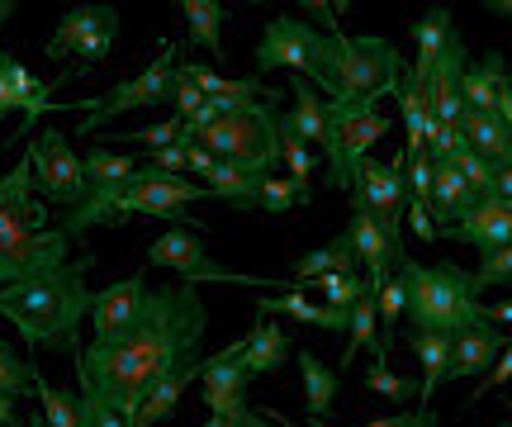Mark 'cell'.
Returning a JSON list of instances; mask_svg holds the SVG:
<instances>
[{
    "label": "cell",
    "mask_w": 512,
    "mask_h": 427,
    "mask_svg": "<svg viewBox=\"0 0 512 427\" xmlns=\"http://www.w3.org/2000/svg\"><path fill=\"white\" fill-rule=\"evenodd\" d=\"M323 48H328V34H318L313 24H304V19H294V15H275L252 53L256 81L271 72H294L299 81L313 86L318 62H323Z\"/></svg>",
    "instance_id": "cell-9"
},
{
    "label": "cell",
    "mask_w": 512,
    "mask_h": 427,
    "mask_svg": "<svg viewBox=\"0 0 512 427\" xmlns=\"http://www.w3.org/2000/svg\"><path fill=\"white\" fill-rule=\"evenodd\" d=\"M114 34H119V10L114 5H72L57 19L53 38H48V57H81L86 67L110 53Z\"/></svg>",
    "instance_id": "cell-14"
},
{
    "label": "cell",
    "mask_w": 512,
    "mask_h": 427,
    "mask_svg": "<svg viewBox=\"0 0 512 427\" xmlns=\"http://www.w3.org/2000/svg\"><path fill=\"white\" fill-rule=\"evenodd\" d=\"M280 129L299 138L304 148H313V143L323 148V138H328V100L313 95V86L299 81V76H294V105L280 114Z\"/></svg>",
    "instance_id": "cell-21"
},
{
    "label": "cell",
    "mask_w": 512,
    "mask_h": 427,
    "mask_svg": "<svg viewBox=\"0 0 512 427\" xmlns=\"http://www.w3.org/2000/svg\"><path fill=\"white\" fill-rule=\"evenodd\" d=\"M299 375H304V409L313 423H328L332 404H337V371H328L313 352H299Z\"/></svg>",
    "instance_id": "cell-33"
},
{
    "label": "cell",
    "mask_w": 512,
    "mask_h": 427,
    "mask_svg": "<svg viewBox=\"0 0 512 427\" xmlns=\"http://www.w3.org/2000/svg\"><path fill=\"white\" fill-rule=\"evenodd\" d=\"M304 205L299 200V190H294L290 176H266L261 181V200H256V209H266V214H285V209Z\"/></svg>",
    "instance_id": "cell-44"
},
{
    "label": "cell",
    "mask_w": 512,
    "mask_h": 427,
    "mask_svg": "<svg viewBox=\"0 0 512 427\" xmlns=\"http://www.w3.org/2000/svg\"><path fill=\"white\" fill-rule=\"evenodd\" d=\"M380 342V314H375V285H370L366 295L351 304V318H347V347H342V366L351 371V356L361 352V347H375Z\"/></svg>",
    "instance_id": "cell-36"
},
{
    "label": "cell",
    "mask_w": 512,
    "mask_h": 427,
    "mask_svg": "<svg viewBox=\"0 0 512 427\" xmlns=\"http://www.w3.org/2000/svg\"><path fill=\"white\" fill-rule=\"evenodd\" d=\"M285 356H290V333H285V323H256L252 337H242V371H247V380H252V375L280 371Z\"/></svg>",
    "instance_id": "cell-27"
},
{
    "label": "cell",
    "mask_w": 512,
    "mask_h": 427,
    "mask_svg": "<svg viewBox=\"0 0 512 427\" xmlns=\"http://www.w3.org/2000/svg\"><path fill=\"white\" fill-rule=\"evenodd\" d=\"M95 257H72L53 266V271H38L29 280H15L0 290V318L15 323V333L29 347H76V328L81 318L91 314L95 290L86 285Z\"/></svg>",
    "instance_id": "cell-2"
},
{
    "label": "cell",
    "mask_w": 512,
    "mask_h": 427,
    "mask_svg": "<svg viewBox=\"0 0 512 427\" xmlns=\"http://www.w3.org/2000/svg\"><path fill=\"white\" fill-rule=\"evenodd\" d=\"M147 266H166L181 271V285H290V280H266V276H238L209 257V247L195 228H166L157 242H147Z\"/></svg>",
    "instance_id": "cell-10"
},
{
    "label": "cell",
    "mask_w": 512,
    "mask_h": 427,
    "mask_svg": "<svg viewBox=\"0 0 512 427\" xmlns=\"http://www.w3.org/2000/svg\"><path fill=\"white\" fill-rule=\"evenodd\" d=\"M503 280H512V242H508V247H494V252H479V271H475L479 290L503 285Z\"/></svg>",
    "instance_id": "cell-45"
},
{
    "label": "cell",
    "mask_w": 512,
    "mask_h": 427,
    "mask_svg": "<svg viewBox=\"0 0 512 427\" xmlns=\"http://www.w3.org/2000/svg\"><path fill=\"white\" fill-rule=\"evenodd\" d=\"M313 427H332V423H313Z\"/></svg>",
    "instance_id": "cell-61"
},
{
    "label": "cell",
    "mask_w": 512,
    "mask_h": 427,
    "mask_svg": "<svg viewBox=\"0 0 512 427\" xmlns=\"http://www.w3.org/2000/svg\"><path fill=\"white\" fill-rule=\"evenodd\" d=\"M15 423H19L15 399H5V394H0V427H15Z\"/></svg>",
    "instance_id": "cell-54"
},
{
    "label": "cell",
    "mask_w": 512,
    "mask_h": 427,
    "mask_svg": "<svg viewBox=\"0 0 512 427\" xmlns=\"http://www.w3.org/2000/svg\"><path fill=\"white\" fill-rule=\"evenodd\" d=\"M399 280H403V299L408 309L403 318L413 323V333H446L456 337L465 328L484 323V304H479L475 276H465L456 261H437V266H422L413 257H399Z\"/></svg>",
    "instance_id": "cell-4"
},
{
    "label": "cell",
    "mask_w": 512,
    "mask_h": 427,
    "mask_svg": "<svg viewBox=\"0 0 512 427\" xmlns=\"http://www.w3.org/2000/svg\"><path fill=\"white\" fill-rule=\"evenodd\" d=\"M256 309L261 314H285L294 323H309L318 333H347V318L351 314H337L328 304H313L304 290H290V295H256Z\"/></svg>",
    "instance_id": "cell-23"
},
{
    "label": "cell",
    "mask_w": 512,
    "mask_h": 427,
    "mask_svg": "<svg viewBox=\"0 0 512 427\" xmlns=\"http://www.w3.org/2000/svg\"><path fill=\"white\" fill-rule=\"evenodd\" d=\"M494 195L512 205V167H498V176H494Z\"/></svg>",
    "instance_id": "cell-53"
},
{
    "label": "cell",
    "mask_w": 512,
    "mask_h": 427,
    "mask_svg": "<svg viewBox=\"0 0 512 427\" xmlns=\"http://www.w3.org/2000/svg\"><path fill=\"white\" fill-rule=\"evenodd\" d=\"M10 110L24 114V105H19L15 86H10V53H0V119H5Z\"/></svg>",
    "instance_id": "cell-49"
},
{
    "label": "cell",
    "mask_w": 512,
    "mask_h": 427,
    "mask_svg": "<svg viewBox=\"0 0 512 427\" xmlns=\"http://www.w3.org/2000/svg\"><path fill=\"white\" fill-rule=\"evenodd\" d=\"M342 271H361V261L351 252L347 233L342 238H332L328 247H318V252H304V257L290 266V285L294 290H304L309 280H323V276H342Z\"/></svg>",
    "instance_id": "cell-28"
},
{
    "label": "cell",
    "mask_w": 512,
    "mask_h": 427,
    "mask_svg": "<svg viewBox=\"0 0 512 427\" xmlns=\"http://www.w3.org/2000/svg\"><path fill=\"white\" fill-rule=\"evenodd\" d=\"M271 423H275V427H294V423H290V418H285V413H280V409L271 413Z\"/></svg>",
    "instance_id": "cell-58"
},
{
    "label": "cell",
    "mask_w": 512,
    "mask_h": 427,
    "mask_svg": "<svg viewBox=\"0 0 512 427\" xmlns=\"http://www.w3.org/2000/svg\"><path fill=\"white\" fill-rule=\"evenodd\" d=\"M370 427H437V413L432 409H408V413H389V418H375Z\"/></svg>",
    "instance_id": "cell-48"
},
{
    "label": "cell",
    "mask_w": 512,
    "mask_h": 427,
    "mask_svg": "<svg viewBox=\"0 0 512 427\" xmlns=\"http://www.w3.org/2000/svg\"><path fill=\"white\" fill-rule=\"evenodd\" d=\"M475 205H479V195L465 186V176L451 162H437V176H432V223H437V238H441V228L460 223Z\"/></svg>",
    "instance_id": "cell-22"
},
{
    "label": "cell",
    "mask_w": 512,
    "mask_h": 427,
    "mask_svg": "<svg viewBox=\"0 0 512 427\" xmlns=\"http://www.w3.org/2000/svg\"><path fill=\"white\" fill-rule=\"evenodd\" d=\"M171 86H176V48L162 43V57H152L133 81H119V86H110L105 95H86V100H76L67 110L81 114V129L76 133L86 138V133H100L110 119H119V114H128V110L166 105V100H171Z\"/></svg>",
    "instance_id": "cell-8"
},
{
    "label": "cell",
    "mask_w": 512,
    "mask_h": 427,
    "mask_svg": "<svg viewBox=\"0 0 512 427\" xmlns=\"http://www.w3.org/2000/svg\"><path fill=\"white\" fill-rule=\"evenodd\" d=\"M81 171H86V195L91 190H119L133 181V171H138V162L128 157V152H114V148H91L86 152V162H81Z\"/></svg>",
    "instance_id": "cell-34"
},
{
    "label": "cell",
    "mask_w": 512,
    "mask_h": 427,
    "mask_svg": "<svg viewBox=\"0 0 512 427\" xmlns=\"http://www.w3.org/2000/svg\"><path fill=\"white\" fill-rule=\"evenodd\" d=\"M403 219H408V228H413V233H418L422 242H432V238H437V223H432V209L408 205V209H403Z\"/></svg>",
    "instance_id": "cell-51"
},
{
    "label": "cell",
    "mask_w": 512,
    "mask_h": 427,
    "mask_svg": "<svg viewBox=\"0 0 512 427\" xmlns=\"http://www.w3.org/2000/svg\"><path fill=\"white\" fill-rule=\"evenodd\" d=\"M29 171H34V190L53 205L76 209L81 195H86V171H81V157L72 152L67 133H38L34 148H29Z\"/></svg>",
    "instance_id": "cell-11"
},
{
    "label": "cell",
    "mask_w": 512,
    "mask_h": 427,
    "mask_svg": "<svg viewBox=\"0 0 512 427\" xmlns=\"http://www.w3.org/2000/svg\"><path fill=\"white\" fill-rule=\"evenodd\" d=\"M214 162H219V157H214L209 148H200V143H190V148H185V171H200V181L214 171Z\"/></svg>",
    "instance_id": "cell-52"
},
{
    "label": "cell",
    "mask_w": 512,
    "mask_h": 427,
    "mask_svg": "<svg viewBox=\"0 0 512 427\" xmlns=\"http://www.w3.org/2000/svg\"><path fill=\"white\" fill-rule=\"evenodd\" d=\"M34 385H38L34 361H24L10 342H0V394H5V399H24Z\"/></svg>",
    "instance_id": "cell-38"
},
{
    "label": "cell",
    "mask_w": 512,
    "mask_h": 427,
    "mask_svg": "<svg viewBox=\"0 0 512 427\" xmlns=\"http://www.w3.org/2000/svg\"><path fill=\"white\" fill-rule=\"evenodd\" d=\"M10 15H15V5H10V0H0V24H5Z\"/></svg>",
    "instance_id": "cell-57"
},
{
    "label": "cell",
    "mask_w": 512,
    "mask_h": 427,
    "mask_svg": "<svg viewBox=\"0 0 512 427\" xmlns=\"http://www.w3.org/2000/svg\"><path fill=\"white\" fill-rule=\"evenodd\" d=\"M204 333H209V309L195 285L147 290V304L133 328L105 337V342H91V347H81V342L72 347L81 394L100 399L124 423H133L157 380L200 361Z\"/></svg>",
    "instance_id": "cell-1"
},
{
    "label": "cell",
    "mask_w": 512,
    "mask_h": 427,
    "mask_svg": "<svg viewBox=\"0 0 512 427\" xmlns=\"http://www.w3.org/2000/svg\"><path fill=\"white\" fill-rule=\"evenodd\" d=\"M503 81H508L503 53H489L479 67H465V76H460V100H465V110L494 114L498 110V86H503Z\"/></svg>",
    "instance_id": "cell-29"
},
{
    "label": "cell",
    "mask_w": 512,
    "mask_h": 427,
    "mask_svg": "<svg viewBox=\"0 0 512 427\" xmlns=\"http://www.w3.org/2000/svg\"><path fill=\"white\" fill-rule=\"evenodd\" d=\"M399 114H403V129H408V143H403V152H408V157L427 152V143H432V138L441 133V124L432 119V105H427L422 86L403 81V86H399Z\"/></svg>",
    "instance_id": "cell-31"
},
{
    "label": "cell",
    "mask_w": 512,
    "mask_h": 427,
    "mask_svg": "<svg viewBox=\"0 0 512 427\" xmlns=\"http://www.w3.org/2000/svg\"><path fill=\"white\" fill-rule=\"evenodd\" d=\"M143 304H147L143 271H133V276L114 280L110 290H100V295L91 299V328H95L91 342H105V337H119L124 328H133L138 314H143Z\"/></svg>",
    "instance_id": "cell-16"
},
{
    "label": "cell",
    "mask_w": 512,
    "mask_h": 427,
    "mask_svg": "<svg viewBox=\"0 0 512 427\" xmlns=\"http://www.w3.org/2000/svg\"><path fill=\"white\" fill-rule=\"evenodd\" d=\"M347 242H351V252H356V261L370 271V285H384L389 280V266H399V247H389V238H384V228L380 219L370 214L366 205H361V195L351 190V228H347Z\"/></svg>",
    "instance_id": "cell-17"
},
{
    "label": "cell",
    "mask_w": 512,
    "mask_h": 427,
    "mask_svg": "<svg viewBox=\"0 0 512 427\" xmlns=\"http://www.w3.org/2000/svg\"><path fill=\"white\" fill-rule=\"evenodd\" d=\"M512 380V342H503V352H498V361L494 366H489V375H484V380H479V390L470 394V399H465V404H479V399H484V394L489 390H503V385H508Z\"/></svg>",
    "instance_id": "cell-47"
},
{
    "label": "cell",
    "mask_w": 512,
    "mask_h": 427,
    "mask_svg": "<svg viewBox=\"0 0 512 427\" xmlns=\"http://www.w3.org/2000/svg\"><path fill=\"white\" fill-rule=\"evenodd\" d=\"M484 323H512V304H494V309H484Z\"/></svg>",
    "instance_id": "cell-55"
},
{
    "label": "cell",
    "mask_w": 512,
    "mask_h": 427,
    "mask_svg": "<svg viewBox=\"0 0 512 427\" xmlns=\"http://www.w3.org/2000/svg\"><path fill=\"white\" fill-rule=\"evenodd\" d=\"M176 76L190 81L204 100H266V95H275L271 86L256 81V76H247V81H228V76H219L214 67H200V62H176Z\"/></svg>",
    "instance_id": "cell-25"
},
{
    "label": "cell",
    "mask_w": 512,
    "mask_h": 427,
    "mask_svg": "<svg viewBox=\"0 0 512 427\" xmlns=\"http://www.w3.org/2000/svg\"><path fill=\"white\" fill-rule=\"evenodd\" d=\"M261 181H266V171L256 167H242V162H214V171L204 176L200 186L204 195H214V200H223V205L233 209H256V200H261Z\"/></svg>",
    "instance_id": "cell-20"
},
{
    "label": "cell",
    "mask_w": 512,
    "mask_h": 427,
    "mask_svg": "<svg viewBox=\"0 0 512 427\" xmlns=\"http://www.w3.org/2000/svg\"><path fill=\"white\" fill-rule=\"evenodd\" d=\"M451 342H456V337H446V333H408V347H413V356L422 361V380H418V404L422 409H432L427 399L446 385V371H451Z\"/></svg>",
    "instance_id": "cell-26"
},
{
    "label": "cell",
    "mask_w": 512,
    "mask_h": 427,
    "mask_svg": "<svg viewBox=\"0 0 512 427\" xmlns=\"http://www.w3.org/2000/svg\"><path fill=\"white\" fill-rule=\"evenodd\" d=\"M441 233L456 238V242H470V247H479V252L508 247L512 242V205L508 200H498V195H484L465 219L451 223V228H441Z\"/></svg>",
    "instance_id": "cell-18"
},
{
    "label": "cell",
    "mask_w": 512,
    "mask_h": 427,
    "mask_svg": "<svg viewBox=\"0 0 512 427\" xmlns=\"http://www.w3.org/2000/svg\"><path fill=\"white\" fill-rule=\"evenodd\" d=\"M280 162H285V171H290L299 200H304V205H313V152L304 148L299 138H290L285 129H280Z\"/></svg>",
    "instance_id": "cell-39"
},
{
    "label": "cell",
    "mask_w": 512,
    "mask_h": 427,
    "mask_svg": "<svg viewBox=\"0 0 512 427\" xmlns=\"http://www.w3.org/2000/svg\"><path fill=\"white\" fill-rule=\"evenodd\" d=\"M204 409L214 413V418H228V423L238 427H271L261 413H252L247 404V394H204Z\"/></svg>",
    "instance_id": "cell-42"
},
{
    "label": "cell",
    "mask_w": 512,
    "mask_h": 427,
    "mask_svg": "<svg viewBox=\"0 0 512 427\" xmlns=\"http://www.w3.org/2000/svg\"><path fill=\"white\" fill-rule=\"evenodd\" d=\"M503 427H512V413H508V418H503Z\"/></svg>",
    "instance_id": "cell-60"
},
{
    "label": "cell",
    "mask_w": 512,
    "mask_h": 427,
    "mask_svg": "<svg viewBox=\"0 0 512 427\" xmlns=\"http://www.w3.org/2000/svg\"><path fill=\"white\" fill-rule=\"evenodd\" d=\"M38 418L48 427H86V418H81V394L72 390H57V385H48V380H38Z\"/></svg>",
    "instance_id": "cell-37"
},
{
    "label": "cell",
    "mask_w": 512,
    "mask_h": 427,
    "mask_svg": "<svg viewBox=\"0 0 512 427\" xmlns=\"http://www.w3.org/2000/svg\"><path fill=\"white\" fill-rule=\"evenodd\" d=\"M403 162H408V152H399L394 162H375V157H366L361 171H356V186H351L356 195H361V205L380 219L389 247H399V252H403V209H408Z\"/></svg>",
    "instance_id": "cell-13"
},
{
    "label": "cell",
    "mask_w": 512,
    "mask_h": 427,
    "mask_svg": "<svg viewBox=\"0 0 512 427\" xmlns=\"http://www.w3.org/2000/svg\"><path fill=\"white\" fill-rule=\"evenodd\" d=\"M508 81H512V72H508Z\"/></svg>",
    "instance_id": "cell-62"
},
{
    "label": "cell",
    "mask_w": 512,
    "mask_h": 427,
    "mask_svg": "<svg viewBox=\"0 0 512 427\" xmlns=\"http://www.w3.org/2000/svg\"><path fill=\"white\" fill-rule=\"evenodd\" d=\"M498 352H503V333H498L494 323L465 328L451 342V371H446V380H484L489 366L498 361Z\"/></svg>",
    "instance_id": "cell-19"
},
{
    "label": "cell",
    "mask_w": 512,
    "mask_h": 427,
    "mask_svg": "<svg viewBox=\"0 0 512 427\" xmlns=\"http://www.w3.org/2000/svg\"><path fill=\"white\" fill-rule=\"evenodd\" d=\"M195 380H200V361H195V366H181V371H171L166 380H157V385H152V394L143 399L138 418H133V427H157L162 418H171V413H176V404H181V394L190 390Z\"/></svg>",
    "instance_id": "cell-32"
},
{
    "label": "cell",
    "mask_w": 512,
    "mask_h": 427,
    "mask_svg": "<svg viewBox=\"0 0 512 427\" xmlns=\"http://www.w3.org/2000/svg\"><path fill=\"white\" fill-rule=\"evenodd\" d=\"M451 167H456L460 176H465V186L475 190L479 200H484V195H494V176H498V167H489V162H484V157H479V152L470 148V143H465V148H460L456 157H451Z\"/></svg>",
    "instance_id": "cell-41"
},
{
    "label": "cell",
    "mask_w": 512,
    "mask_h": 427,
    "mask_svg": "<svg viewBox=\"0 0 512 427\" xmlns=\"http://www.w3.org/2000/svg\"><path fill=\"white\" fill-rule=\"evenodd\" d=\"M181 15L190 24V43H200L209 53H223V19H228V5L219 0H181Z\"/></svg>",
    "instance_id": "cell-35"
},
{
    "label": "cell",
    "mask_w": 512,
    "mask_h": 427,
    "mask_svg": "<svg viewBox=\"0 0 512 427\" xmlns=\"http://www.w3.org/2000/svg\"><path fill=\"white\" fill-rule=\"evenodd\" d=\"M460 133H465V143H470L489 167H512V133L498 114L465 110L460 114Z\"/></svg>",
    "instance_id": "cell-24"
},
{
    "label": "cell",
    "mask_w": 512,
    "mask_h": 427,
    "mask_svg": "<svg viewBox=\"0 0 512 427\" xmlns=\"http://www.w3.org/2000/svg\"><path fill=\"white\" fill-rule=\"evenodd\" d=\"M460 76H465V38L451 34V43L441 48V57L432 62V72H427V81H422V95H427L432 119H437L441 129H460V114H465Z\"/></svg>",
    "instance_id": "cell-15"
},
{
    "label": "cell",
    "mask_w": 512,
    "mask_h": 427,
    "mask_svg": "<svg viewBox=\"0 0 512 427\" xmlns=\"http://www.w3.org/2000/svg\"><path fill=\"white\" fill-rule=\"evenodd\" d=\"M451 34H456V29H451V10H446V5H432V10L413 24V43H418V67H413V76H408L413 86H422V81H427L432 62H437L441 48L451 43Z\"/></svg>",
    "instance_id": "cell-30"
},
{
    "label": "cell",
    "mask_w": 512,
    "mask_h": 427,
    "mask_svg": "<svg viewBox=\"0 0 512 427\" xmlns=\"http://www.w3.org/2000/svg\"><path fill=\"white\" fill-rule=\"evenodd\" d=\"M389 124L384 114L375 110V100H328V138H323V152H328V186L347 190L356 186V171L370 157V148L380 143Z\"/></svg>",
    "instance_id": "cell-7"
},
{
    "label": "cell",
    "mask_w": 512,
    "mask_h": 427,
    "mask_svg": "<svg viewBox=\"0 0 512 427\" xmlns=\"http://www.w3.org/2000/svg\"><path fill=\"white\" fill-rule=\"evenodd\" d=\"M489 15H498V19H512V0H489Z\"/></svg>",
    "instance_id": "cell-56"
},
{
    "label": "cell",
    "mask_w": 512,
    "mask_h": 427,
    "mask_svg": "<svg viewBox=\"0 0 512 427\" xmlns=\"http://www.w3.org/2000/svg\"><path fill=\"white\" fill-rule=\"evenodd\" d=\"M403 86V57L399 48L380 34H342L332 29L313 91H323L328 100H375L399 95Z\"/></svg>",
    "instance_id": "cell-5"
},
{
    "label": "cell",
    "mask_w": 512,
    "mask_h": 427,
    "mask_svg": "<svg viewBox=\"0 0 512 427\" xmlns=\"http://www.w3.org/2000/svg\"><path fill=\"white\" fill-rule=\"evenodd\" d=\"M204 427H238V423H228V418H214V413H209V423Z\"/></svg>",
    "instance_id": "cell-59"
},
{
    "label": "cell",
    "mask_w": 512,
    "mask_h": 427,
    "mask_svg": "<svg viewBox=\"0 0 512 427\" xmlns=\"http://www.w3.org/2000/svg\"><path fill=\"white\" fill-rule=\"evenodd\" d=\"M62 261H72V238L48 223L43 200H34L29 157L10 171L0 167V290L38 271H53Z\"/></svg>",
    "instance_id": "cell-3"
},
{
    "label": "cell",
    "mask_w": 512,
    "mask_h": 427,
    "mask_svg": "<svg viewBox=\"0 0 512 427\" xmlns=\"http://www.w3.org/2000/svg\"><path fill=\"white\" fill-rule=\"evenodd\" d=\"M133 148H147V152H162V148H171L176 138H181V119H162V124H147V129H133V133H124Z\"/></svg>",
    "instance_id": "cell-46"
},
{
    "label": "cell",
    "mask_w": 512,
    "mask_h": 427,
    "mask_svg": "<svg viewBox=\"0 0 512 427\" xmlns=\"http://www.w3.org/2000/svg\"><path fill=\"white\" fill-rule=\"evenodd\" d=\"M204 200V186L200 181H185V176H157V171L138 167L133 171V181L124 190V205H119V223L128 219H171L181 228L185 219V205H195Z\"/></svg>",
    "instance_id": "cell-12"
},
{
    "label": "cell",
    "mask_w": 512,
    "mask_h": 427,
    "mask_svg": "<svg viewBox=\"0 0 512 427\" xmlns=\"http://www.w3.org/2000/svg\"><path fill=\"white\" fill-rule=\"evenodd\" d=\"M200 148H209L223 162H242V167H256L275 176V162H280V114L266 105V100H242L233 114H223L219 124L195 138Z\"/></svg>",
    "instance_id": "cell-6"
},
{
    "label": "cell",
    "mask_w": 512,
    "mask_h": 427,
    "mask_svg": "<svg viewBox=\"0 0 512 427\" xmlns=\"http://www.w3.org/2000/svg\"><path fill=\"white\" fill-rule=\"evenodd\" d=\"M366 385L375 394H384L389 404H408V399H418V385H413V380H403V375H394L389 366H380V361L366 371Z\"/></svg>",
    "instance_id": "cell-43"
},
{
    "label": "cell",
    "mask_w": 512,
    "mask_h": 427,
    "mask_svg": "<svg viewBox=\"0 0 512 427\" xmlns=\"http://www.w3.org/2000/svg\"><path fill=\"white\" fill-rule=\"evenodd\" d=\"M171 100H176V110H181L185 119H190V114H200V105H204V95L195 91L190 81H181V76H176V86H171Z\"/></svg>",
    "instance_id": "cell-50"
},
{
    "label": "cell",
    "mask_w": 512,
    "mask_h": 427,
    "mask_svg": "<svg viewBox=\"0 0 512 427\" xmlns=\"http://www.w3.org/2000/svg\"><path fill=\"white\" fill-rule=\"evenodd\" d=\"M313 290H323V299H328V309H337V314H351V304L370 290V280L361 276V271H342V276H323L313 280Z\"/></svg>",
    "instance_id": "cell-40"
}]
</instances>
